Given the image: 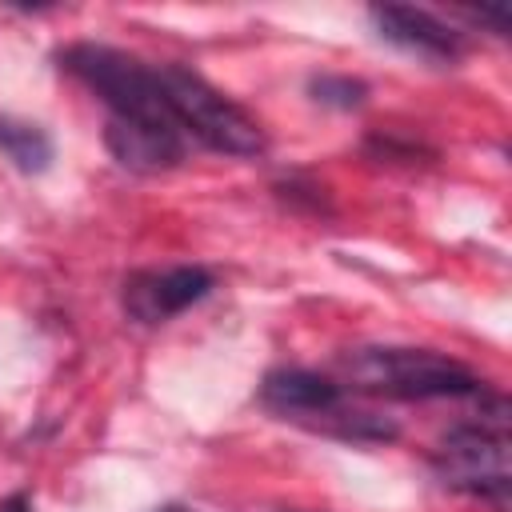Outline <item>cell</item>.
Here are the masks:
<instances>
[{"label":"cell","instance_id":"obj_1","mask_svg":"<svg viewBox=\"0 0 512 512\" xmlns=\"http://www.w3.org/2000/svg\"><path fill=\"white\" fill-rule=\"evenodd\" d=\"M340 372L348 388L388 400H460L484 392V380L468 364L432 348H352Z\"/></svg>","mask_w":512,"mask_h":512},{"label":"cell","instance_id":"obj_2","mask_svg":"<svg viewBox=\"0 0 512 512\" xmlns=\"http://www.w3.org/2000/svg\"><path fill=\"white\" fill-rule=\"evenodd\" d=\"M260 404L284 420H296L304 428L356 440V444H384V440H396L400 432L396 420L352 408L344 396V384L312 368H272L260 384Z\"/></svg>","mask_w":512,"mask_h":512},{"label":"cell","instance_id":"obj_3","mask_svg":"<svg viewBox=\"0 0 512 512\" xmlns=\"http://www.w3.org/2000/svg\"><path fill=\"white\" fill-rule=\"evenodd\" d=\"M60 68L68 76H76L88 92H96L108 104L112 120H128V124L160 128V132H180L152 64H144L120 48L84 40V44H68L60 52Z\"/></svg>","mask_w":512,"mask_h":512},{"label":"cell","instance_id":"obj_4","mask_svg":"<svg viewBox=\"0 0 512 512\" xmlns=\"http://www.w3.org/2000/svg\"><path fill=\"white\" fill-rule=\"evenodd\" d=\"M164 100L184 132V140H200L212 152L224 156H260L264 152V128L256 116H248L236 100H228L216 84H208L188 64H156Z\"/></svg>","mask_w":512,"mask_h":512},{"label":"cell","instance_id":"obj_5","mask_svg":"<svg viewBox=\"0 0 512 512\" xmlns=\"http://www.w3.org/2000/svg\"><path fill=\"white\" fill-rule=\"evenodd\" d=\"M432 468H436L440 484L468 492V496H480V500H492L504 512L508 492H512V456H508L504 416L452 428L436 444Z\"/></svg>","mask_w":512,"mask_h":512},{"label":"cell","instance_id":"obj_6","mask_svg":"<svg viewBox=\"0 0 512 512\" xmlns=\"http://www.w3.org/2000/svg\"><path fill=\"white\" fill-rule=\"evenodd\" d=\"M216 288L212 272L200 264H172V268H144L124 280V312L136 324H168L172 316L188 312Z\"/></svg>","mask_w":512,"mask_h":512},{"label":"cell","instance_id":"obj_7","mask_svg":"<svg viewBox=\"0 0 512 512\" xmlns=\"http://www.w3.org/2000/svg\"><path fill=\"white\" fill-rule=\"evenodd\" d=\"M368 20L376 28L380 40L420 56V60H436V64H452L464 52V32H456L448 20H440L428 8H412V4H372Z\"/></svg>","mask_w":512,"mask_h":512},{"label":"cell","instance_id":"obj_8","mask_svg":"<svg viewBox=\"0 0 512 512\" xmlns=\"http://www.w3.org/2000/svg\"><path fill=\"white\" fill-rule=\"evenodd\" d=\"M104 144L132 172H168L184 160V136L180 132H160V128H144V124L112 120V116L104 128Z\"/></svg>","mask_w":512,"mask_h":512},{"label":"cell","instance_id":"obj_9","mask_svg":"<svg viewBox=\"0 0 512 512\" xmlns=\"http://www.w3.org/2000/svg\"><path fill=\"white\" fill-rule=\"evenodd\" d=\"M0 152L20 172H44L52 164V136L32 120H16L0 112Z\"/></svg>","mask_w":512,"mask_h":512},{"label":"cell","instance_id":"obj_10","mask_svg":"<svg viewBox=\"0 0 512 512\" xmlns=\"http://www.w3.org/2000/svg\"><path fill=\"white\" fill-rule=\"evenodd\" d=\"M308 96L316 104H328V108H360L364 96H368V84L356 80V76H340V72H320L308 80Z\"/></svg>","mask_w":512,"mask_h":512},{"label":"cell","instance_id":"obj_11","mask_svg":"<svg viewBox=\"0 0 512 512\" xmlns=\"http://www.w3.org/2000/svg\"><path fill=\"white\" fill-rule=\"evenodd\" d=\"M0 512H32V500H28L24 492H16V496L0 500Z\"/></svg>","mask_w":512,"mask_h":512},{"label":"cell","instance_id":"obj_12","mask_svg":"<svg viewBox=\"0 0 512 512\" xmlns=\"http://www.w3.org/2000/svg\"><path fill=\"white\" fill-rule=\"evenodd\" d=\"M156 512H200V508H192V504H160Z\"/></svg>","mask_w":512,"mask_h":512}]
</instances>
